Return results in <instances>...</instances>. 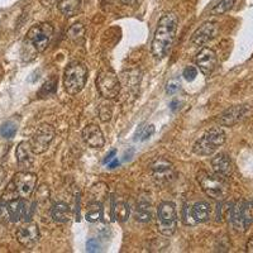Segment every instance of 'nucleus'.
<instances>
[{"instance_id": "20", "label": "nucleus", "mask_w": 253, "mask_h": 253, "mask_svg": "<svg viewBox=\"0 0 253 253\" xmlns=\"http://www.w3.org/2000/svg\"><path fill=\"white\" fill-rule=\"evenodd\" d=\"M51 216L56 223H67L71 218V209L65 203H56L51 209Z\"/></svg>"}, {"instance_id": "36", "label": "nucleus", "mask_w": 253, "mask_h": 253, "mask_svg": "<svg viewBox=\"0 0 253 253\" xmlns=\"http://www.w3.org/2000/svg\"><path fill=\"white\" fill-rule=\"evenodd\" d=\"M115 155H117V151H115V150H112V151H110L109 155H107V157L104 158V164H109V162L112 161L113 158H114V156H115Z\"/></svg>"}, {"instance_id": "40", "label": "nucleus", "mask_w": 253, "mask_h": 253, "mask_svg": "<svg viewBox=\"0 0 253 253\" xmlns=\"http://www.w3.org/2000/svg\"><path fill=\"white\" fill-rule=\"evenodd\" d=\"M4 178H5V172H4L3 169H0V185L3 184Z\"/></svg>"}, {"instance_id": "35", "label": "nucleus", "mask_w": 253, "mask_h": 253, "mask_svg": "<svg viewBox=\"0 0 253 253\" xmlns=\"http://www.w3.org/2000/svg\"><path fill=\"white\" fill-rule=\"evenodd\" d=\"M86 250L87 252H98L100 250V243L94 238L89 239L86 243Z\"/></svg>"}, {"instance_id": "29", "label": "nucleus", "mask_w": 253, "mask_h": 253, "mask_svg": "<svg viewBox=\"0 0 253 253\" xmlns=\"http://www.w3.org/2000/svg\"><path fill=\"white\" fill-rule=\"evenodd\" d=\"M114 215L119 221H124L129 215V207L124 202H119L114 205Z\"/></svg>"}, {"instance_id": "19", "label": "nucleus", "mask_w": 253, "mask_h": 253, "mask_svg": "<svg viewBox=\"0 0 253 253\" xmlns=\"http://www.w3.org/2000/svg\"><path fill=\"white\" fill-rule=\"evenodd\" d=\"M81 5H83L81 0H60L57 4L58 10L67 18L78 15L81 10Z\"/></svg>"}, {"instance_id": "37", "label": "nucleus", "mask_w": 253, "mask_h": 253, "mask_svg": "<svg viewBox=\"0 0 253 253\" xmlns=\"http://www.w3.org/2000/svg\"><path fill=\"white\" fill-rule=\"evenodd\" d=\"M121 3L124 5H135L137 3H139V0H121Z\"/></svg>"}, {"instance_id": "21", "label": "nucleus", "mask_w": 253, "mask_h": 253, "mask_svg": "<svg viewBox=\"0 0 253 253\" xmlns=\"http://www.w3.org/2000/svg\"><path fill=\"white\" fill-rule=\"evenodd\" d=\"M191 216L195 223H205L210 219V207L208 203L200 202L196 203L193 208H191Z\"/></svg>"}, {"instance_id": "9", "label": "nucleus", "mask_w": 253, "mask_h": 253, "mask_svg": "<svg viewBox=\"0 0 253 253\" xmlns=\"http://www.w3.org/2000/svg\"><path fill=\"white\" fill-rule=\"evenodd\" d=\"M12 182L14 184V187L17 190L19 198L28 199L36 189L37 175L28 172V171H20V172L15 173Z\"/></svg>"}, {"instance_id": "3", "label": "nucleus", "mask_w": 253, "mask_h": 253, "mask_svg": "<svg viewBox=\"0 0 253 253\" xmlns=\"http://www.w3.org/2000/svg\"><path fill=\"white\" fill-rule=\"evenodd\" d=\"M225 139L227 135L221 128H211L194 143L193 152L198 156L213 155L219 147L224 144Z\"/></svg>"}, {"instance_id": "32", "label": "nucleus", "mask_w": 253, "mask_h": 253, "mask_svg": "<svg viewBox=\"0 0 253 253\" xmlns=\"http://www.w3.org/2000/svg\"><path fill=\"white\" fill-rule=\"evenodd\" d=\"M155 133V126H142L141 132L137 134V137H141V141H146L151 137V135Z\"/></svg>"}, {"instance_id": "25", "label": "nucleus", "mask_w": 253, "mask_h": 253, "mask_svg": "<svg viewBox=\"0 0 253 253\" xmlns=\"http://www.w3.org/2000/svg\"><path fill=\"white\" fill-rule=\"evenodd\" d=\"M85 35H86V29L81 23H76L69 29L67 32V36H69L70 40L75 43H83L84 40H85Z\"/></svg>"}, {"instance_id": "16", "label": "nucleus", "mask_w": 253, "mask_h": 253, "mask_svg": "<svg viewBox=\"0 0 253 253\" xmlns=\"http://www.w3.org/2000/svg\"><path fill=\"white\" fill-rule=\"evenodd\" d=\"M247 113V107L245 105H234L230 107L229 109L225 110L219 118V124L223 126H232L238 123L239 121L245 118Z\"/></svg>"}, {"instance_id": "33", "label": "nucleus", "mask_w": 253, "mask_h": 253, "mask_svg": "<svg viewBox=\"0 0 253 253\" xmlns=\"http://www.w3.org/2000/svg\"><path fill=\"white\" fill-rule=\"evenodd\" d=\"M56 87H57V81L55 80V79H51L49 81H47L46 84L43 85V87H42V90H41V94H53V92L56 91Z\"/></svg>"}, {"instance_id": "12", "label": "nucleus", "mask_w": 253, "mask_h": 253, "mask_svg": "<svg viewBox=\"0 0 253 253\" xmlns=\"http://www.w3.org/2000/svg\"><path fill=\"white\" fill-rule=\"evenodd\" d=\"M216 61H218V58H216L215 51H213L209 47L203 48L195 57L196 66L199 67V70L205 76H209L210 74H213V71L216 67Z\"/></svg>"}, {"instance_id": "2", "label": "nucleus", "mask_w": 253, "mask_h": 253, "mask_svg": "<svg viewBox=\"0 0 253 253\" xmlns=\"http://www.w3.org/2000/svg\"><path fill=\"white\" fill-rule=\"evenodd\" d=\"M87 67L79 61L69 63L63 72V86L67 94L78 95L85 87L87 81Z\"/></svg>"}, {"instance_id": "39", "label": "nucleus", "mask_w": 253, "mask_h": 253, "mask_svg": "<svg viewBox=\"0 0 253 253\" xmlns=\"http://www.w3.org/2000/svg\"><path fill=\"white\" fill-rule=\"evenodd\" d=\"M247 252L253 253V237L250 239V241H248V243H247Z\"/></svg>"}, {"instance_id": "24", "label": "nucleus", "mask_w": 253, "mask_h": 253, "mask_svg": "<svg viewBox=\"0 0 253 253\" xmlns=\"http://www.w3.org/2000/svg\"><path fill=\"white\" fill-rule=\"evenodd\" d=\"M23 204H24V202L19 198L8 202V204H6V209H8V214H9V218H10V220L18 221L20 218H22Z\"/></svg>"}, {"instance_id": "26", "label": "nucleus", "mask_w": 253, "mask_h": 253, "mask_svg": "<svg viewBox=\"0 0 253 253\" xmlns=\"http://www.w3.org/2000/svg\"><path fill=\"white\" fill-rule=\"evenodd\" d=\"M86 220L94 221L99 220L101 216V204L99 203H87V207H86Z\"/></svg>"}, {"instance_id": "28", "label": "nucleus", "mask_w": 253, "mask_h": 253, "mask_svg": "<svg viewBox=\"0 0 253 253\" xmlns=\"http://www.w3.org/2000/svg\"><path fill=\"white\" fill-rule=\"evenodd\" d=\"M237 0H220L218 4L211 10V15H220L224 13L229 12L230 9L233 8Z\"/></svg>"}, {"instance_id": "6", "label": "nucleus", "mask_w": 253, "mask_h": 253, "mask_svg": "<svg viewBox=\"0 0 253 253\" xmlns=\"http://www.w3.org/2000/svg\"><path fill=\"white\" fill-rule=\"evenodd\" d=\"M177 228L176 205L171 202H164L158 205L157 229L165 237H171Z\"/></svg>"}, {"instance_id": "27", "label": "nucleus", "mask_w": 253, "mask_h": 253, "mask_svg": "<svg viewBox=\"0 0 253 253\" xmlns=\"http://www.w3.org/2000/svg\"><path fill=\"white\" fill-rule=\"evenodd\" d=\"M18 130L17 123L13 121H6L0 126V135L4 138H13Z\"/></svg>"}, {"instance_id": "10", "label": "nucleus", "mask_w": 253, "mask_h": 253, "mask_svg": "<svg viewBox=\"0 0 253 253\" xmlns=\"http://www.w3.org/2000/svg\"><path fill=\"white\" fill-rule=\"evenodd\" d=\"M15 238H17V241L23 247H35L41 238L40 228H38V225L36 223L28 221V223H26V224L18 228L17 233H15Z\"/></svg>"}, {"instance_id": "41", "label": "nucleus", "mask_w": 253, "mask_h": 253, "mask_svg": "<svg viewBox=\"0 0 253 253\" xmlns=\"http://www.w3.org/2000/svg\"><path fill=\"white\" fill-rule=\"evenodd\" d=\"M133 152H134V151H133V150L129 151V155H128V152H126V155H124V161H129L130 156L133 155Z\"/></svg>"}, {"instance_id": "30", "label": "nucleus", "mask_w": 253, "mask_h": 253, "mask_svg": "<svg viewBox=\"0 0 253 253\" xmlns=\"http://www.w3.org/2000/svg\"><path fill=\"white\" fill-rule=\"evenodd\" d=\"M99 119L101 122H109L112 119V115H113V107L112 104L105 101V103H101L100 107H99Z\"/></svg>"}, {"instance_id": "38", "label": "nucleus", "mask_w": 253, "mask_h": 253, "mask_svg": "<svg viewBox=\"0 0 253 253\" xmlns=\"http://www.w3.org/2000/svg\"><path fill=\"white\" fill-rule=\"evenodd\" d=\"M118 166H119L118 160H113V161L108 165V167H109L110 170H113V169H115V167H118Z\"/></svg>"}, {"instance_id": "13", "label": "nucleus", "mask_w": 253, "mask_h": 253, "mask_svg": "<svg viewBox=\"0 0 253 253\" xmlns=\"http://www.w3.org/2000/svg\"><path fill=\"white\" fill-rule=\"evenodd\" d=\"M218 24L215 22H205L194 32L193 37H191V43L195 44V46H203L213 38H215L218 35Z\"/></svg>"}, {"instance_id": "31", "label": "nucleus", "mask_w": 253, "mask_h": 253, "mask_svg": "<svg viewBox=\"0 0 253 253\" xmlns=\"http://www.w3.org/2000/svg\"><path fill=\"white\" fill-rule=\"evenodd\" d=\"M182 76H184L185 80L191 83V81L195 80L196 76H198V69H196L195 66H187L186 69L184 70V72H182Z\"/></svg>"}, {"instance_id": "1", "label": "nucleus", "mask_w": 253, "mask_h": 253, "mask_svg": "<svg viewBox=\"0 0 253 253\" xmlns=\"http://www.w3.org/2000/svg\"><path fill=\"white\" fill-rule=\"evenodd\" d=\"M178 19L173 13H167L160 19L152 41V53L157 60L167 56L177 32Z\"/></svg>"}, {"instance_id": "4", "label": "nucleus", "mask_w": 253, "mask_h": 253, "mask_svg": "<svg viewBox=\"0 0 253 253\" xmlns=\"http://www.w3.org/2000/svg\"><path fill=\"white\" fill-rule=\"evenodd\" d=\"M198 182L202 186L203 191L207 194L209 198L216 199H224L228 193V184L225 181V177L220 175H211L207 171H200L198 173Z\"/></svg>"}, {"instance_id": "14", "label": "nucleus", "mask_w": 253, "mask_h": 253, "mask_svg": "<svg viewBox=\"0 0 253 253\" xmlns=\"http://www.w3.org/2000/svg\"><path fill=\"white\" fill-rule=\"evenodd\" d=\"M35 155L36 153L32 150L29 142L23 141L18 144L17 151H15V156H17V162L20 170H31L32 167H33V165H35Z\"/></svg>"}, {"instance_id": "17", "label": "nucleus", "mask_w": 253, "mask_h": 253, "mask_svg": "<svg viewBox=\"0 0 253 253\" xmlns=\"http://www.w3.org/2000/svg\"><path fill=\"white\" fill-rule=\"evenodd\" d=\"M211 166H213V170L216 175H220L225 178L229 177L232 172H233V165H232L230 158L225 153L216 155L211 160Z\"/></svg>"}, {"instance_id": "18", "label": "nucleus", "mask_w": 253, "mask_h": 253, "mask_svg": "<svg viewBox=\"0 0 253 253\" xmlns=\"http://www.w3.org/2000/svg\"><path fill=\"white\" fill-rule=\"evenodd\" d=\"M229 220L237 232H246L247 224H246L245 215H243V202H238L230 207L229 210Z\"/></svg>"}, {"instance_id": "7", "label": "nucleus", "mask_w": 253, "mask_h": 253, "mask_svg": "<svg viewBox=\"0 0 253 253\" xmlns=\"http://www.w3.org/2000/svg\"><path fill=\"white\" fill-rule=\"evenodd\" d=\"M96 87L101 96L105 99L117 98L121 92V83L118 80V76L115 75L114 71L110 69H103L99 72L96 78Z\"/></svg>"}, {"instance_id": "34", "label": "nucleus", "mask_w": 253, "mask_h": 253, "mask_svg": "<svg viewBox=\"0 0 253 253\" xmlns=\"http://www.w3.org/2000/svg\"><path fill=\"white\" fill-rule=\"evenodd\" d=\"M180 90V81L177 79H172L167 83L166 85V92L169 95H173Z\"/></svg>"}, {"instance_id": "22", "label": "nucleus", "mask_w": 253, "mask_h": 253, "mask_svg": "<svg viewBox=\"0 0 253 253\" xmlns=\"http://www.w3.org/2000/svg\"><path fill=\"white\" fill-rule=\"evenodd\" d=\"M134 216L137 220L142 221V223L151 221V219H152V205H151V203L148 200H139Z\"/></svg>"}, {"instance_id": "5", "label": "nucleus", "mask_w": 253, "mask_h": 253, "mask_svg": "<svg viewBox=\"0 0 253 253\" xmlns=\"http://www.w3.org/2000/svg\"><path fill=\"white\" fill-rule=\"evenodd\" d=\"M53 36V27L49 23L35 24L27 33L26 43L35 53H41L48 47Z\"/></svg>"}, {"instance_id": "15", "label": "nucleus", "mask_w": 253, "mask_h": 253, "mask_svg": "<svg viewBox=\"0 0 253 253\" xmlns=\"http://www.w3.org/2000/svg\"><path fill=\"white\" fill-rule=\"evenodd\" d=\"M84 142L91 148H101L105 144V138L101 129L95 124H89L83 129Z\"/></svg>"}, {"instance_id": "11", "label": "nucleus", "mask_w": 253, "mask_h": 253, "mask_svg": "<svg viewBox=\"0 0 253 253\" xmlns=\"http://www.w3.org/2000/svg\"><path fill=\"white\" fill-rule=\"evenodd\" d=\"M152 176L155 181L160 185H165L170 182L173 178V166L166 158H158L151 166Z\"/></svg>"}, {"instance_id": "23", "label": "nucleus", "mask_w": 253, "mask_h": 253, "mask_svg": "<svg viewBox=\"0 0 253 253\" xmlns=\"http://www.w3.org/2000/svg\"><path fill=\"white\" fill-rule=\"evenodd\" d=\"M108 196V187L107 185L100 182L94 186H91L89 191V203H99L103 204V202Z\"/></svg>"}, {"instance_id": "8", "label": "nucleus", "mask_w": 253, "mask_h": 253, "mask_svg": "<svg viewBox=\"0 0 253 253\" xmlns=\"http://www.w3.org/2000/svg\"><path fill=\"white\" fill-rule=\"evenodd\" d=\"M56 130L51 124H41L31 139V147L36 155H42L46 152L51 146L52 141L55 139Z\"/></svg>"}]
</instances>
